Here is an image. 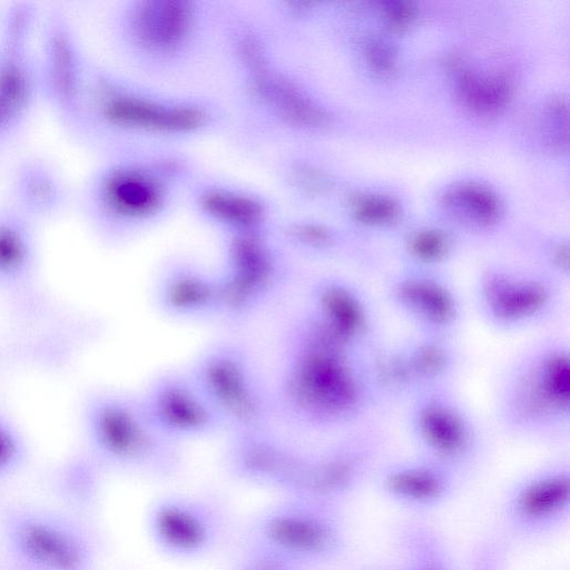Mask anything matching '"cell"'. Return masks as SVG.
<instances>
[{
  "label": "cell",
  "instance_id": "cell-6",
  "mask_svg": "<svg viewBox=\"0 0 570 570\" xmlns=\"http://www.w3.org/2000/svg\"><path fill=\"white\" fill-rule=\"evenodd\" d=\"M98 405V443L110 460L156 480H169L180 473L184 464L180 443L148 423L136 397H110Z\"/></svg>",
  "mask_w": 570,
  "mask_h": 570
},
{
  "label": "cell",
  "instance_id": "cell-31",
  "mask_svg": "<svg viewBox=\"0 0 570 570\" xmlns=\"http://www.w3.org/2000/svg\"><path fill=\"white\" fill-rule=\"evenodd\" d=\"M383 17L391 29L404 30L415 20L417 10L410 1H384L381 2Z\"/></svg>",
  "mask_w": 570,
  "mask_h": 570
},
{
  "label": "cell",
  "instance_id": "cell-13",
  "mask_svg": "<svg viewBox=\"0 0 570 570\" xmlns=\"http://www.w3.org/2000/svg\"><path fill=\"white\" fill-rule=\"evenodd\" d=\"M311 311L346 343L362 326L361 306L344 285L321 279L312 286Z\"/></svg>",
  "mask_w": 570,
  "mask_h": 570
},
{
  "label": "cell",
  "instance_id": "cell-18",
  "mask_svg": "<svg viewBox=\"0 0 570 570\" xmlns=\"http://www.w3.org/2000/svg\"><path fill=\"white\" fill-rule=\"evenodd\" d=\"M399 297L412 311L433 323H446L454 313L450 295L430 281L412 279L403 283L399 288Z\"/></svg>",
  "mask_w": 570,
  "mask_h": 570
},
{
  "label": "cell",
  "instance_id": "cell-14",
  "mask_svg": "<svg viewBox=\"0 0 570 570\" xmlns=\"http://www.w3.org/2000/svg\"><path fill=\"white\" fill-rule=\"evenodd\" d=\"M441 205L455 219L478 227L491 225L501 212L495 193L476 183L449 187L441 196Z\"/></svg>",
  "mask_w": 570,
  "mask_h": 570
},
{
  "label": "cell",
  "instance_id": "cell-15",
  "mask_svg": "<svg viewBox=\"0 0 570 570\" xmlns=\"http://www.w3.org/2000/svg\"><path fill=\"white\" fill-rule=\"evenodd\" d=\"M484 291L493 315L504 321L529 316L541 308L546 301V292L539 284L515 283L503 276L491 277Z\"/></svg>",
  "mask_w": 570,
  "mask_h": 570
},
{
  "label": "cell",
  "instance_id": "cell-10",
  "mask_svg": "<svg viewBox=\"0 0 570 570\" xmlns=\"http://www.w3.org/2000/svg\"><path fill=\"white\" fill-rule=\"evenodd\" d=\"M75 199L76 186L46 154L28 151L11 165L4 200L35 223L75 207Z\"/></svg>",
  "mask_w": 570,
  "mask_h": 570
},
{
  "label": "cell",
  "instance_id": "cell-24",
  "mask_svg": "<svg viewBox=\"0 0 570 570\" xmlns=\"http://www.w3.org/2000/svg\"><path fill=\"white\" fill-rule=\"evenodd\" d=\"M389 484L393 492L414 500L433 498L440 489L433 474L419 470L397 472L390 478Z\"/></svg>",
  "mask_w": 570,
  "mask_h": 570
},
{
  "label": "cell",
  "instance_id": "cell-21",
  "mask_svg": "<svg viewBox=\"0 0 570 570\" xmlns=\"http://www.w3.org/2000/svg\"><path fill=\"white\" fill-rule=\"evenodd\" d=\"M568 481L550 478L537 482L519 500L520 510L530 517H542L560 509L568 500Z\"/></svg>",
  "mask_w": 570,
  "mask_h": 570
},
{
  "label": "cell",
  "instance_id": "cell-17",
  "mask_svg": "<svg viewBox=\"0 0 570 570\" xmlns=\"http://www.w3.org/2000/svg\"><path fill=\"white\" fill-rule=\"evenodd\" d=\"M215 275V317L236 324L256 314L267 301L234 275Z\"/></svg>",
  "mask_w": 570,
  "mask_h": 570
},
{
  "label": "cell",
  "instance_id": "cell-20",
  "mask_svg": "<svg viewBox=\"0 0 570 570\" xmlns=\"http://www.w3.org/2000/svg\"><path fill=\"white\" fill-rule=\"evenodd\" d=\"M420 428L426 442L444 453L460 450L465 441L461 421L442 405L426 406L420 415Z\"/></svg>",
  "mask_w": 570,
  "mask_h": 570
},
{
  "label": "cell",
  "instance_id": "cell-27",
  "mask_svg": "<svg viewBox=\"0 0 570 570\" xmlns=\"http://www.w3.org/2000/svg\"><path fill=\"white\" fill-rule=\"evenodd\" d=\"M542 380L547 399L560 405L568 402L569 365L566 357L559 355L550 358L544 366Z\"/></svg>",
  "mask_w": 570,
  "mask_h": 570
},
{
  "label": "cell",
  "instance_id": "cell-28",
  "mask_svg": "<svg viewBox=\"0 0 570 570\" xmlns=\"http://www.w3.org/2000/svg\"><path fill=\"white\" fill-rule=\"evenodd\" d=\"M365 59L377 76L389 77L396 69V53L383 39L372 38L365 43Z\"/></svg>",
  "mask_w": 570,
  "mask_h": 570
},
{
  "label": "cell",
  "instance_id": "cell-23",
  "mask_svg": "<svg viewBox=\"0 0 570 570\" xmlns=\"http://www.w3.org/2000/svg\"><path fill=\"white\" fill-rule=\"evenodd\" d=\"M230 570H307L285 554L253 540L245 539Z\"/></svg>",
  "mask_w": 570,
  "mask_h": 570
},
{
  "label": "cell",
  "instance_id": "cell-5",
  "mask_svg": "<svg viewBox=\"0 0 570 570\" xmlns=\"http://www.w3.org/2000/svg\"><path fill=\"white\" fill-rule=\"evenodd\" d=\"M39 16L35 2L16 0L0 17V142L21 130L40 101L37 71Z\"/></svg>",
  "mask_w": 570,
  "mask_h": 570
},
{
  "label": "cell",
  "instance_id": "cell-19",
  "mask_svg": "<svg viewBox=\"0 0 570 570\" xmlns=\"http://www.w3.org/2000/svg\"><path fill=\"white\" fill-rule=\"evenodd\" d=\"M126 21L127 29L144 36L156 43H170L183 32L186 26V10L176 4H167L149 8L130 17Z\"/></svg>",
  "mask_w": 570,
  "mask_h": 570
},
{
  "label": "cell",
  "instance_id": "cell-25",
  "mask_svg": "<svg viewBox=\"0 0 570 570\" xmlns=\"http://www.w3.org/2000/svg\"><path fill=\"white\" fill-rule=\"evenodd\" d=\"M353 214L365 224L384 225L394 222L400 215L399 204L382 195H361L352 203Z\"/></svg>",
  "mask_w": 570,
  "mask_h": 570
},
{
  "label": "cell",
  "instance_id": "cell-12",
  "mask_svg": "<svg viewBox=\"0 0 570 570\" xmlns=\"http://www.w3.org/2000/svg\"><path fill=\"white\" fill-rule=\"evenodd\" d=\"M223 269L266 301L284 289L293 278L286 262L256 232L238 233L232 239Z\"/></svg>",
  "mask_w": 570,
  "mask_h": 570
},
{
  "label": "cell",
  "instance_id": "cell-11",
  "mask_svg": "<svg viewBox=\"0 0 570 570\" xmlns=\"http://www.w3.org/2000/svg\"><path fill=\"white\" fill-rule=\"evenodd\" d=\"M155 302L174 318L215 317V275L188 263H173L158 276Z\"/></svg>",
  "mask_w": 570,
  "mask_h": 570
},
{
  "label": "cell",
  "instance_id": "cell-32",
  "mask_svg": "<svg viewBox=\"0 0 570 570\" xmlns=\"http://www.w3.org/2000/svg\"><path fill=\"white\" fill-rule=\"evenodd\" d=\"M417 366L425 373L435 372L443 364V355L435 347H424L417 353Z\"/></svg>",
  "mask_w": 570,
  "mask_h": 570
},
{
  "label": "cell",
  "instance_id": "cell-3",
  "mask_svg": "<svg viewBox=\"0 0 570 570\" xmlns=\"http://www.w3.org/2000/svg\"><path fill=\"white\" fill-rule=\"evenodd\" d=\"M89 67L70 16L58 7L40 11L37 30L39 97L71 138L79 128Z\"/></svg>",
  "mask_w": 570,
  "mask_h": 570
},
{
  "label": "cell",
  "instance_id": "cell-4",
  "mask_svg": "<svg viewBox=\"0 0 570 570\" xmlns=\"http://www.w3.org/2000/svg\"><path fill=\"white\" fill-rule=\"evenodd\" d=\"M228 514L217 500L196 493L166 492L151 500L144 514L147 540L161 557L194 562L224 541Z\"/></svg>",
  "mask_w": 570,
  "mask_h": 570
},
{
  "label": "cell",
  "instance_id": "cell-9",
  "mask_svg": "<svg viewBox=\"0 0 570 570\" xmlns=\"http://www.w3.org/2000/svg\"><path fill=\"white\" fill-rule=\"evenodd\" d=\"M135 397L148 423L164 436L180 444L185 440L224 431L220 420L185 371L156 374Z\"/></svg>",
  "mask_w": 570,
  "mask_h": 570
},
{
  "label": "cell",
  "instance_id": "cell-1",
  "mask_svg": "<svg viewBox=\"0 0 570 570\" xmlns=\"http://www.w3.org/2000/svg\"><path fill=\"white\" fill-rule=\"evenodd\" d=\"M345 345L311 309L289 317L281 332V367L272 390L276 420L321 426L350 414L357 386Z\"/></svg>",
  "mask_w": 570,
  "mask_h": 570
},
{
  "label": "cell",
  "instance_id": "cell-7",
  "mask_svg": "<svg viewBox=\"0 0 570 570\" xmlns=\"http://www.w3.org/2000/svg\"><path fill=\"white\" fill-rule=\"evenodd\" d=\"M325 503L303 497H277L254 515L246 539L308 569L330 557L337 546V531Z\"/></svg>",
  "mask_w": 570,
  "mask_h": 570
},
{
  "label": "cell",
  "instance_id": "cell-26",
  "mask_svg": "<svg viewBox=\"0 0 570 570\" xmlns=\"http://www.w3.org/2000/svg\"><path fill=\"white\" fill-rule=\"evenodd\" d=\"M568 106L563 98L554 97L544 110V137L548 145L558 150H566L569 142Z\"/></svg>",
  "mask_w": 570,
  "mask_h": 570
},
{
  "label": "cell",
  "instance_id": "cell-8",
  "mask_svg": "<svg viewBox=\"0 0 570 570\" xmlns=\"http://www.w3.org/2000/svg\"><path fill=\"white\" fill-rule=\"evenodd\" d=\"M308 456L264 429L227 433L223 461L235 481L291 497L301 488Z\"/></svg>",
  "mask_w": 570,
  "mask_h": 570
},
{
  "label": "cell",
  "instance_id": "cell-2",
  "mask_svg": "<svg viewBox=\"0 0 570 570\" xmlns=\"http://www.w3.org/2000/svg\"><path fill=\"white\" fill-rule=\"evenodd\" d=\"M185 373L226 433L272 429L276 420L272 390L261 381L243 343L219 340L209 344Z\"/></svg>",
  "mask_w": 570,
  "mask_h": 570
},
{
  "label": "cell",
  "instance_id": "cell-30",
  "mask_svg": "<svg viewBox=\"0 0 570 570\" xmlns=\"http://www.w3.org/2000/svg\"><path fill=\"white\" fill-rule=\"evenodd\" d=\"M289 242L304 249H324L333 243L332 234L324 227L317 225L295 226L287 233Z\"/></svg>",
  "mask_w": 570,
  "mask_h": 570
},
{
  "label": "cell",
  "instance_id": "cell-29",
  "mask_svg": "<svg viewBox=\"0 0 570 570\" xmlns=\"http://www.w3.org/2000/svg\"><path fill=\"white\" fill-rule=\"evenodd\" d=\"M410 249L421 259L435 261L445 254L448 239L441 232L421 230L412 236Z\"/></svg>",
  "mask_w": 570,
  "mask_h": 570
},
{
  "label": "cell",
  "instance_id": "cell-16",
  "mask_svg": "<svg viewBox=\"0 0 570 570\" xmlns=\"http://www.w3.org/2000/svg\"><path fill=\"white\" fill-rule=\"evenodd\" d=\"M458 71V94L463 104L481 116L499 114L512 95V82L503 73L480 75L469 69Z\"/></svg>",
  "mask_w": 570,
  "mask_h": 570
},
{
  "label": "cell",
  "instance_id": "cell-22",
  "mask_svg": "<svg viewBox=\"0 0 570 570\" xmlns=\"http://www.w3.org/2000/svg\"><path fill=\"white\" fill-rule=\"evenodd\" d=\"M208 210L225 223L239 227V233L254 232L259 222L262 210L257 205L235 195L215 194L206 203Z\"/></svg>",
  "mask_w": 570,
  "mask_h": 570
}]
</instances>
